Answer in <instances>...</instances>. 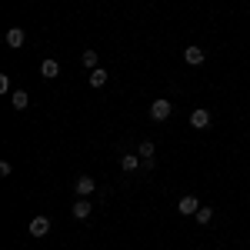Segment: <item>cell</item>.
Returning <instances> with one entry per match:
<instances>
[{
  "instance_id": "6da1fadb",
  "label": "cell",
  "mask_w": 250,
  "mask_h": 250,
  "mask_svg": "<svg viewBox=\"0 0 250 250\" xmlns=\"http://www.w3.org/2000/svg\"><path fill=\"white\" fill-rule=\"evenodd\" d=\"M170 114H173L170 100H154V104H150V120H167Z\"/></svg>"
},
{
  "instance_id": "7a4b0ae2",
  "label": "cell",
  "mask_w": 250,
  "mask_h": 250,
  "mask_svg": "<svg viewBox=\"0 0 250 250\" xmlns=\"http://www.w3.org/2000/svg\"><path fill=\"white\" fill-rule=\"evenodd\" d=\"M74 190H77V197H90V193L97 190V180L83 173V177H77V180H74Z\"/></svg>"
},
{
  "instance_id": "3957f363",
  "label": "cell",
  "mask_w": 250,
  "mask_h": 250,
  "mask_svg": "<svg viewBox=\"0 0 250 250\" xmlns=\"http://www.w3.org/2000/svg\"><path fill=\"white\" fill-rule=\"evenodd\" d=\"M190 127H197V130H207L210 127V110L207 107H197L190 114Z\"/></svg>"
},
{
  "instance_id": "277c9868",
  "label": "cell",
  "mask_w": 250,
  "mask_h": 250,
  "mask_svg": "<svg viewBox=\"0 0 250 250\" xmlns=\"http://www.w3.org/2000/svg\"><path fill=\"white\" fill-rule=\"evenodd\" d=\"M177 210L184 213V217H193V213L200 210V200H197L193 193H187V197H180V204H177Z\"/></svg>"
},
{
  "instance_id": "5b68a950",
  "label": "cell",
  "mask_w": 250,
  "mask_h": 250,
  "mask_svg": "<svg viewBox=\"0 0 250 250\" xmlns=\"http://www.w3.org/2000/svg\"><path fill=\"white\" fill-rule=\"evenodd\" d=\"M27 233H30V237H47V233H50V220H47V217H34L30 227H27Z\"/></svg>"
},
{
  "instance_id": "8992f818",
  "label": "cell",
  "mask_w": 250,
  "mask_h": 250,
  "mask_svg": "<svg viewBox=\"0 0 250 250\" xmlns=\"http://www.w3.org/2000/svg\"><path fill=\"white\" fill-rule=\"evenodd\" d=\"M184 60H187L190 67H200V63L207 60V50H204V47H187V50H184Z\"/></svg>"
},
{
  "instance_id": "52a82bcc",
  "label": "cell",
  "mask_w": 250,
  "mask_h": 250,
  "mask_svg": "<svg viewBox=\"0 0 250 250\" xmlns=\"http://www.w3.org/2000/svg\"><path fill=\"white\" fill-rule=\"evenodd\" d=\"M140 167H144L140 154H124V157H120V170H124V173H134V170H140Z\"/></svg>"
},
{
  "instance_id": "ba28073f",
  "label": "cell",
  "mask_w": 250,
  "mask_h": 250,
  "mask_svg": "<svg viewBox=\"0 0 250 250\" xmlns=\"http://www.w3.org/2000/svg\"><path fill=\"white\" fill-rule=\"evenodd\" d=\"M7 47H14V50H20V47H23V43H27V34H23V30H20V27H10V30H7Z\"/></svg>"
},
{
  "instance_id": "9c48e42d",
  "label": "cell",
  "mask_w": 250,
  "mask_h": 250,
  "mask_svg": "<svg viewBox=\"0 0 250 250\" xmlns=\"http://www.w3.org/2000/svg\"><path fill=\"white\" fill-rule=\"evenodd\" d=\"M90 213H94V204H90L87 197H77V204H74V217H77V220H87Z\"/></svg>"
},
{
  "instance_id": "30bf717a",
  "label": "cell",
  "mask_w": 250,
  "mask_h": 250,
  "mask_svg": "<svg viewBox=\"0 0 250 250\" xmlns=\"http://www.w3.org/2000/svg\"><path fill=\"white\" fill-rule=\"evenodd\" d=\"M40 74H43V77L47 80H54V77H60V63L54 57H47L43 60V63H40Z\"/></svg>"
},
{
  "instance_id": "8fae6325",
  "label": "cell",
  "mask_w": 250,
  "mask_h": 250,
  "mask_svg": "<svg viewBox=\"0 0 250 250\" xmlns=\"http://www.w3.org/2000/svg\"><path fill=\"white\" fill-rule=\"evenodd\" d=\"M10 107H14V110H27V107H30L27 90H14V94H10Z\"/></svg>"
},
{
  "instance_id": "7c38bea8",
  "label": "cell",
  "mask_w": 250,
  "mask_h": 250,
  "mask_svg": "<svg viewBox=\"0 0 250 250\" xmlns=\"http://www.w3.org/2000/svg\"><path fill=\"white\" fill-rule=\"evenodd\" d=\"M107 77H110V74H107L104 67H97V70H90V87H104V83H107Z\"/></svg>"
},
{
  "instance_id": "4fadbf2b",
  "label": "cell",
  "mask_w": 250,
  "mask_h": 250,
  "mask_svg": "<svg viewBox=\"0 0 250 250\" xmlns=\"http://www.w3.org/2000/svg\"><path fill=\"white\" fill-rule=\"evenodd\" d=\"M137 154H140V160H157V150H154V144H150V140H144V144H140V147H137Z\"/></svg>"
},
{
  "instance_id": "5bb4252c",
  "label": "cell",
  "mask_w": 250,
  "mask_h": 250,
  "mask_svg": "<svg viewBox=\"0 0 250 250\" xmlns=\"http://www.w3.org/2000/svg\"><path fill=\"white\" fill-rule=\"evenodd\" d=\"M80 63L90 67V70H97V50H83V54H80Z\"/></svg>"
},
{
  "instance_id": "9a60e30c",
  "label": "cell",
  "mask_w": 250,
  "mask_h": 250,
  "mask_svg": "<svg viewBox=\"0 0 250 250\" xmlns=\"http://www.w3.org/2000/svg\"><path fill=\"white\" fill-rule=\"evenodd\" d=\"M193 217H197V224H210V220H213V207H200Z\"/></svg>"
}]
</instances>
